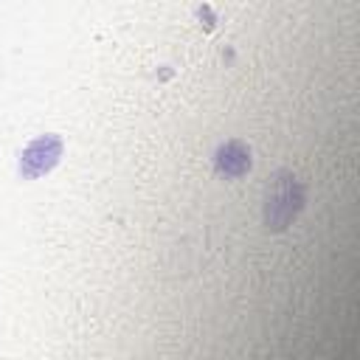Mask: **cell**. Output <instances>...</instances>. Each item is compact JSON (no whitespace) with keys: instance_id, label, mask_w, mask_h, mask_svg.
I'll list each match as a JSON object with an SVG mask.
<instances>
[{"instance_id":"cell-1","label":"cell","mask_w":360,"mask_h":360,"mask_svg":"<svg viewBox=\"0 0 360 360\" xmlns=\"http://www.w3.org/2000/svg\"><path fill=\"white\" fill-rule=\"evenodd\" d=\"M304 202V188L292 174H278L273 186L267 188V202H264V219L270 228H287L290 219L301 211Z\"/></svg>"},{"instance_id":"cell-2","label":"cell","mask_w":360,"mask_h":360,"mask_svg":"<svg viewBox=\"0 0 360 360\" xmlns=\"http://www.w3.org/2000/svg\"><path fill=\"white\" fill-rule=\"evenodd\" d=\"M250 166V155L239 141H231L225 146H219L217 152V172L222 174H242Z\"/></svg>"}]
</instances>
